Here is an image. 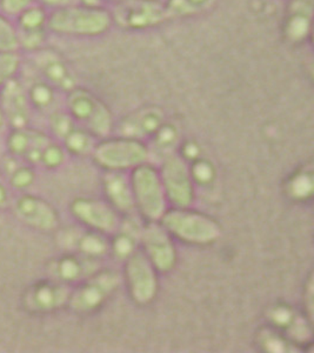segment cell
<instances>
[{
    "instance_id": "6da1fadb",
    "label": "cell",
    "mask_w": 314,
    "mask_h": 353,
    "mask_svg": "<svg viewBox=\"0 0 314 353\" xmlns=\"http://www.w3.org/2000/svg\"><path fill=\"white\" fill-rule=\"evenodd\" d=\"M112 16L106 6L74 5L50 11V33L71 38H96L109 32Z\"/></svg>"
},
{
    "instance_id": "7a4b0ae2",
    "label": "cell",
    "mask_w": 314,
    "mask_h": 353,
    "mask_svg": "<svg viewBox=\"0 0 314 353\" xmlns=\"http://www.w3.org/2000/svg\"><path fill=\"white\" fill-rule=\"evenodd\" d=\"M5 146L8 154L18 157L32 166L56 169L65 161L64 149L52 138L30 126L10 129L5 136Z\"/></svg>"
},
{
    "instance_id": "3957f363",
    "label": "cell",
    "mask_w": 314,
    "mask_h": 353,
    "mask_svg": "<svg viewBox=\"0 0 314 353\" xmlns=\"http://www.w3.org/2000/svg\"><path fill=\"white\" fill-rule=\"evenodd\" d=\"M66 111L77 124L90 133L105 137L113 128L112 114L107 106L86 88L77 86L66 93Z\"/></svg>"
},
{
    "instance_id": "277c9868",
    "label": "cell",
    "mask_w": 314,
    "mask_h": 353,
    "mask_svg": "<svg viewBox=\"0 0 314 353\" xmlns=\"http://www.w3.org/2000/svg\"><path fill=\"white\" fill-rule=\"evenodd\" d=\"M109 8L113 26L125 31H145L169 21L161 0H129Z\"/></svg>"
},
{
    "instance_id": "5b68a950",
    "label": "cell",
    "mask_w": 314,
    "mask_h": 353,
    "mask_svg": "<svg viewBox=\"0 0 314 353\" xmlns=\"http://www.w3.org/2000/svg\"><path fill=\"white\" fill-rule=\"evenodd\" d=\"M166 231L193 244H209L220 236L219 225L202 213L174 210L163 214Z\"/></svg>"
},
{
    "instance_id": "8992f818",
    "label": "cell",
    "mask_w": 314,
    "mask_h": 353,
    "mask_svg": "<svg viewBox=\"0 0 314 353\" xmlns=\"http://www.w3.org/2000/svg\"><path fill=\"white\" fill-rule=\"evenodd\" d=\"M133 196L141 213L157 221L165 213V194L160 176L149 166H137L132 176Z\"/></svg>"
},
{
    "instance_id": "52a82bcc",
    "label": "cell",
    "mask_w": 314,
    "mask_h": 353,
    "mask_svg": "<svg viewBox=\"0 0 314 353\" xmlns=\"http://www.w3.org/2000/svg\"><path fill=\"white\" fill-rule=\"evenodd\" d=\"M71 289L67 284L53 278L36 281L25 290L21 305L31 314L56 312L69 304Z\"/></svg>"
},
{
    "instance_id": "ba28073f",
    "label": "cell",
    "mask_w": 314,
    "mask_h": 353,
    "mask_svg": "<svg viewBox=\"0 0 314 353\" xmlns=\"http://www.w3.org/2000/svg\"><path fill=\"white\" fill-rule=\"evenodd\" d=\"M50 11L41 3L30 6L13 18L18 32L19 52H36L44 48L49 38Z\"/></svg>"
},
{
    "instance_id": "9c48e42d",
    "label": "cell",
    "mask_w": 314,
    "mask_h": 353,
    "mask_svg": "<svg viewBox=\"0 0 314 353\" xmlns=\"http://www.w3.org/2000/svg\"><path fill=\"white\" fill-rule=\"evenodd\" d=\"M98 164L109 170L129 169L144 164L149 150L137 139L121 138L105 141L93 150Z\"/></svg>"
},
{
    "instance_id": "30bf717a",
    "label": "cell",
    "mask_w": 314,
    "mask_h": 353,
    "mask_svg": "<svg viewBox=\"0 0 314 353\" xmlns=\"http://www.w3.org/2000/svg\"><path fill=\"white\" fill-rule=\"evenodd\" d=\"M119 285L114 272H96L83 285L71 293L69 305L77 313H89L99 309Z\"/></svg>"
},
{
    "instance_id": "8fae6325",
    "label": "cell",
    "mask_w": 314,
    "mask_h": 353,
    "mask_svg": "<svg viewBox=\"0 0 314 353\" xmlns=\"http://www.w3.org/2000/svg\"><path fill=\"white\" fill-rule=\"evenodd\" d=\"M30 56L32 57L33 66L41 79L52 85L59 92L67 93L77 88L76 73L69 61L58 51L45 46Z\"/></svg>"
},
{
    "instance_id": "7c38bea8",
    "label": "cell",
    "mask_w": 314,
    "mask_h": 353,
    "mask_svg": "<svg viewBox=\"0 0 314 353\" xmlns=\"http://www.w3.org/2000/svg\"><path fill=\"white\" fill-rule=\"evenodd\" d=\"M12 210L23 224L36 231L51 232L59 226V216L52 205L34 194L18 196L12 201Z\"/></svg>"
},
{
    "instance_id": "4fadbf2b",
    "label": "cell",
    "mask_w": 314,
    "mask_h": 353,
    "mask_svg": "<svg viewBox=\"0 0 314 353\" xmlns=\"http://www.w3.org/2000/svg\"><path fill=\"white\" fill-rule=\"evenodd\" d=\"M0 106L10 129L30 126L33 109L21 77H14L0 88Z\"/></svg>"
},
{
    "instance_id": "5bb4252c",
    "label": "cell",
    "mask_w": 314,
    "mask_h": 353,
    "mask_svg": "<svg viewBox=\"0 0 314 353\" xmlns=\"http://www.w3.org/2000/svg\"><path fill=\"white\" fill-rule=\"evenodd\" d=\"M163 186L169 199L179 208H186L193 201L192 176L184 158L174 154L166 157L163 164Z\"/></svg>"
},
{
    "instance_id": "9a60e30c",
    "label": "cell",
    "mask_w": 314,
    "mask_h": 353,
    "mask_svg": "<svg viewBox=\"0 0 314 353\" xmlns=\"http://www.w3.org/2000/svg\"><path fill=\"white\" fill-rule=\"evenodd\" d=\"M131 294L139 304H147L157 294L158 281L154 266L144 253L133 252L126 264Z\"/></svg>"
},
{
    "instance_id": "2e32d148",
    "label": "cell",
    "mask_w": 314,
    "mask_h": 353,
    "mask_svg": "<svg viewBox=\"0 0 314 353\" xmlns=\"http://www.w3.org/2000/svg\"><path fill=\"white\" fill-rule=\"evenodd\" d=\"M313 24V0H290L282 18V33L290 44L310 39Z\"/></svg>"
},
{
    "instance_id": "e0dca14e",
    "label": "cell",
    "mask_w": 314,
    "mask_h": 353,
    "mask_svg": "<svg viewBox=\"0 0 314 353\" xmlns=\"http://www.w3.org/2000/svg\"><path fill=\"white\" fill-rule=\"evenodd\" d=\"M141 237L145 246L146 254L154 266L163 272L174 269L177 254L165 228H161L157 224L147 225L143 230Z\"/></svg>"
},
{
    "instance_id": "ac0fdd59",
    "label": "cell",
    "mask_w": 314,
    "mask_h": 353,
    "mask_svg": "<svg viewBox=\"0 0 314 353\" xmlns=\"http://www.w3.org/2000/svg\"><path fill=\"white\" fill-rule=\"evenodd\" d=\"M71 212L81 224L101 232H114L119 226L117 213L109 205L92 199H76L71 204Z\"/></svg>"
},
{
    "instance_id": "d6986e66",
    "label": "cell",
    "mask_w": 314,
    "mask_h": 353,
    "mask_svg": "<svg viewBox=\"0 0 314 353\" xmlns=\"http://www.w3.org/2000/svg\"><path fill=\"white\" fill-rule=\"evenodd\" d=\"M97 261L77 253L67 252L48 264L50 278L69 285L70 283L84 281L97 272Z\"/></svg>"
},
{
    "instance_id": "ffe728a7",
    "label": "cell",
    "mask_w": 314,
    "mask_h": 353,
    "mask_svg": "<svg viewBox=\"0 0 314 353\" xmlns=\"http://www.w3.org/2000/svg\"><path fill=\"white\" fill-rule=\"evenodd\" d=\"M165 123L164 111L158 106H146L129 113L118 125V131L123 138L140 139L154 136L161 125Z\"/></svg>"
},
{
    "instance_id": "44dd1931",
    "label": "cell",
    "mask_w": 314,
    "mask_h": 353,
    "mask_svg": "<svg viewBox=\"0 0 314 353\" xmlns=\"http://www.w3.org/2000/svg\"><path fill=\"white\" fill-rule=\"evenodd\" d=\"M58 243L66 252L77 253L85 257L96 258L107 252L104 238L94 232L81 229H67L58 236Z\"/></svg>"
},
{
    "instance_id": "7402d4cb",
    "label": "cell",
    "mask_w": 314,
    "mask_h": 353,
    "mask_svg": "<svg viewBox=\"0 0 314 353\" xmlns=\"http://www.w3.org/2000/svg\"><path fill=\"white\" fill-rule=\"evenodd\" d=\"M1 171L11 189L24 191L31 188L36 181V171L32 165L11 154L4 158Z\"/></svg>"
},
{
    "instance_id": "603a6c76",
    "label": "cell",
    "mask_w": 314,
    "mask_h": 353,
    "mask_svg": "<svg viewBox=\"0 0 314 353\" xmlns=\"http://www.w3.org/2000/svg\"><path fill=\"white\" fill-rule=\"evenodd\" d=\"M105 191L116 209L129 213L134 209V196L125 176L111 172L105 176Z\"/></svg>"
},
{
    "instance_id": "cb8c5ba5",
    "label": "cell",
    "mask_w": 314,
    "mask_h": 353,
    "mask_svg": "<svg viewBox=\"0 0 314 353\" xmlns=\"http://www.w3.org/2000/svg\"><path fill=\"white\" fill-rule=\"evenodd\" d=\"M25 88L33 110L49 114L58 110L56 103L59 91L53 88L52 85L46 83L44 79H41V77H38V79L30 81L28 84L25 83Z\"/></svg>"
},
{
    "instance_id": "d4e9b609",
    "label": "cell",
    "mask_w": 314,
    "mask_h": 353,
    "mask_svg": "<svg viewBox=\"0 0 314 353\" xmlns=\"http://www.w3.org/2000/svg\"><path fill=\"white\" fill-rule=\"evenodd\" d=\"M217 0H165L169 21L187 19L207 12L213 8Z\"/></svg>"
},
{
    "instance_id": "484cf974",
    "label": "cell",
    "mask_w": 314,
    "mask_h": 353,
    "mask_svg": "<svg viewBox=\"0 0 314 353\" xmlns=\"http://www.w3.org/2000/svg\"><path fill=\"white\" fill-rule=\"evenodd\" d=\"M61 141L64 143L65 149L74 154H87L94 150L92 133L78 126H76Z\"/></svg>"
},
{
    "instance_id": "4316f807",
    "label": "cell",
    "mask_w": 314,
    "mask_h": 353,
    "mask_svg": "<svg viewBox=\"0 0 314 353\" xmlns=\"http://www.w3.org/2000/svg\"><path fill=\"white\" fill-rule=\"evenodd\" d=\"M0 52H19L16 24L11 17L0 11Z\"/></svg>"
},
{
    "instance_id": "83f0119b",
    "label": "cell",
    "mask_w": 314,
    "mask_h": 353,
    "mask_svg": "<svg viewBox=\"0 0 314 353\" xmlns=\"http://www.w3.org/2000/svg\"><path fill=\"white\" fill-rule=\"evenodd\" d=\"M179 141V131L172 124L164 123L160 129L154 134V148L158 152L164 153L166 157L172 154L171 151L176 148ZM165 157V158H166Z\"/></svg>"
},
{
    "instance_id": "f1b7e54d",
    "label": "cell",
    "mask_w": 314,
    "mask_h": 353,
    "mask_svg": "<svg viewBox=\"0 0 314 353\" xmlns=\"http://www.w3.org/2000/svg\"><path fill=\"white\" fill-rule=\"evenodd\" d=\"M49 125L53 136L56 137V139L63 141L65 137L77 126V123L66 110L61 111L58 109L49 114Z\"/></svg>"
},
{
    "instance_id": "f546056e",
    "label": "cell",
    "mask_w": 314,
    "mask_h": 353,
    "mask_svg": "<svg viewBox=\"0 0 314 353\" xmlns=\"http://www.w3.org/2000/svg\"><path fill=\"white\" fill-rule=\"evenodd\" d=\"M21 66V52H0V88L10 79L19 76Z\"/></svg>"
},
{
    "instance_id": "4dcf8cb0",
    "label": "cell",
    "mask_w": 314,
    "mask_h": 353,
    "mask_svg": "<svg viewBox=\"0 0 314 353\" xmlns=\"http://www.w3.org/2000/svg\"><path fill=\"white\" fill-rule=\"evenodd\" d=\"M313 191V176L311 172H300L289 185V192L294 199H306Z\"/></svg>"
},
{
    "instance_id": "1f68e13d",
    "label": "cell",
    "mask_w": 314,
    "mask_h": 353,
    "mask_svg": "<svg viewBox=\"0 0 314 353\" xmlns=\"http://www.w3.org/2000/svg\"><path fill=\"white\" fill-rule=\"evenodd\" d=\"M136 229L134 228L132 229L131 226H127V228L125 226L124 232L121 233L116 238L114 244H113V250H114V253L119 256V257L129 258L132 254L133 251H134V237L133 236L138 234L137 230Z\"/></svg>"
},
{
    "instance_id": "d6a6232c",
    "label": "cell",
    "mask_w": 314,
    "mask_h": 353,
    "mask_svg": "<svg viewBox=\"0 0 314 353\" xmlns=\"http://www.w3.org/2000/svg\"><path fill=\"white\" fill-rule=\"evenodd\" d=\"M39 3V0H0V11L14 18L24 10Z\"/></svg>"
},
{
    "instance_id": "836d02e7",
    "label": "cell",
    "mask_w": 314,
    "mask_h": 353,
    "mask_svg": "<svg viewBox=\"0 0 314 353\" xmlns=\"http://www.w3.org/2000/svg\"><path fill=\"white\" fill-rule=\"evenodd\" d=\"M44 8L49 11L56 8H67L74 5H83V6H105L101 0H39ZM107 8V6H106Z\"/></svg>"
},
{
    "instance_id": "e575fe53",
    "label": "cell",
    "mask_w": 314,
    "mask_h": 353,
    "mask_svg": "<svg viewBox=\"0 0 314 353\" xmlns=\"http://www.w3.org/2000/svg\"><path fill=\"white\" fill-rule=\"evenodd\" d=\"M262 347L270 352H286L289 346L282 338L272 331H264L260 334Z\"/></svg>"
},
{
    "instance_id": "d590c367",
    "label": "cell",
    "mask_w": 314,
    "mask_h": 353,
    "mask_svg": "<svg viewBox=\"0 0 314 353\" xmlns=\"http://www.w3.org/2000/svg\"><path fill=\"white\" fill-rule=\"evenodd\" d=\"M191 176L200 184H209L214 178L213 166L205 161H196Z\"/></svg>"
},
{
    "instance_id": "8d00e7d4",
    "label": "cell",
    "mask_w": 314,
    "mask_h": 353,
    "mask_svg": "<svg viewBox=\"0 0 314 353\" xmlns=\"http://www.w3.org/2000/svg\"><path fill=\"white\" fill-rule=\"evenodd\" d=\"M270 317L271 321H273L275 325L285 327V326H290L291 323L297 316H294L292 310L282 306V307H275L273 311H271Z\"/></svg>"
},
{
    "instance_id": "74e56055",
    "label": "cell",
    "mask_w": 314,
    "mask_h": 353,
    "mask_svg": "<svg viewBox=\"0 0 314 353\" xmlns=\"http://www.w3.org/2000/svg\"><path fill=\"white\" fill-rule=\"evenodd\" d=\"M11 204V188L8 185L4 173L0 169V210L8 209Z\"/></svg>"
},
{
    "instance_id": "f35d334b",
    "label": "cell",
    "mask_w": 314,
    "mask_h": 353,
    "mask_svg": "<svg viewBox=\"0 0 314 353\" xmlns=\"http://www.w3.org/2000/svg\"><path fill=\"white\" fill-rule=\"evenodd\" d=\"M305 301H306V309L310 314V319H312V314H313V279L312 277L310 278L308 285H307Z\"/></svg>"
},
{
    "instance_id": "ab89813d",
    "label": "cell",
    "mask_w": 314,
    "mask_h": 353,
    "mask_svg": "<svg viewBox=\"0 0 314 353\" xmlns=\"http://www.w3.org/2000/svg\"><path fill=\"white\" fill-rule=\"evenodd\" d=\"M198 153H199V149H198L197 145L192 143V141L184 145V154H185L186 158L194 159L198 156Z\"/></svg>"
},
{
    "instance_id": "60d3db41",
    "label": "cell",
    "mask_w": 314,
    "mask_h": 353,
    "mask_svg": "<svg viewBox=\"0 0 314 353\" xmlns=\"http://www.w3.org/2000/svg\"><path fill=\"white\" fill-rule=\"evenodd\" d=\"M8 130H10V128H8V121H6L3 109L0 106V136H6Z\"/></svg>"
},
{
    "instance_id": "b9f144b4",
    "label": "cell",
    "mask_w": 314,
    "mask_h": 353,
    "mask_svg": "<svg viewBox=\"0 0 314 353\" xmlns=\"http://www.w3.org/2000/svg\"><path fill=\"white\" fill-rule=\"evenodd\" d=\"M101 1L104 3L105 6H107V8H111V6L121 4V3H125V1H129V0H101Z\"/></svg>"
}]
</instances>
